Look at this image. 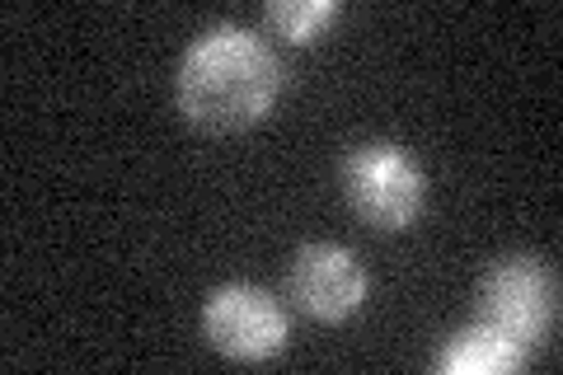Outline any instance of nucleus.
Returning <instances> with one entry per match:
<instances>
[{
    "mask_svg": "<svg viewBox=\"0 0 563 375\" xmlns=\"http://www.w3.org/2000/svg\"><path fill=\"white\" fill-rule=\"evenodd\" d=\"M287 89L282 57L244 24H207L184 47L174 99L179 113L202 132H244L273 113L277 95Z\"/></svg>",
    "mask_w": 563,
    "mask_h": 375,
    "instance_id": "nucleus-1",
    "label": "nucleus"
},
{
    "mask_svg": "<svg viewBox=\"0 0 563 375\" xmlns=\"http://www.w3.org/2000/svg\"><path fill=\"white\" fill-rule=\"evenodd\" d=\"M339 174L347 207L372 230H409L428 207V174L399 141H362Z\"/></svg>",
    "mask_w": 563,
    "mask_h": 375,
    "instance_id": "nucleus-2",
    "label": "nucleus"
},
{
    "mask_svg": "<svg viewBox=\"0 0 563 375\" xmlns=\"http://www.w3.org/2000/svg\"><path fill=\"white\" fill-rule=\"evenodd\" d=\"M559 282L540 258H503L479 287V324L507 333L526 352L554 333Z\"/></svg>",
    "mask_w": 563,
    "mask_h": 375,
    "instance_id": "nucleus-3",
    "label": "nucleus"
},
{
    "mask_svg": "<svg viewBox=\"0 0 563 375\" xmlns=\"http://www.w3.org/2000/svg\"><path fill=\"white\" fill-rule=\"evenodd\" d=\"M202 333L231 362H268V356L287 348V315H282V306L263 287L225 282V287L207 296Z\"/></svg>",
    "mask_w": 563,
    "mask_h": 375,
    "instance_id": "nucleus-4",
    "label": "nucleus"
},
{
    "mask_svg": "<svg viewBox=\"0 0 563 375\" xmlns=\"http://www.w3.org/2000/svg\"><path fill=\"white\" fill-rule=\"evenodd\" d=\"M291 300L310 319L339 324L366 300V267L343 244H301L291 258Z\"/></svg>",
    "mask_w": 563,
    "mask_h": 375,
    "instance_id": "nucleus-5",
    "label": "nucleus"
},
{
    "mask_svg": "<svg viewBox=\"0 0 563 375\" xmlns=\"http://www.w3.org/2000/svg\"><path fill=\"white\" fill-rule=\"evenodd\" d=\"M526 356L531 352L512 343L507 333L488 329V324H470L446 338L442 352L432 356V366L442 375H507V371H521Z\"/></svg>",
    "mask_w": 563,
    "mask_h": 375,
    "instance_id": "nucleus-6",
    "label": "nucleus"
},
{
    "mask_svg": "<svg viewBox=\"0 0 563 375\" xmlns=\"http://www.w3.org/2000/svg\"><path fill=\"white\" fill-rule=\"evenodd\" d=\"M339 20V0H268L263 5V24L291 47H306L324 38V29Z\"/></svg>",
    "mask_w": 563,
    "mask_h": 375,
    "instance_id": "nucleus-7",
    "label": "nucleus"
}]
</instances>
